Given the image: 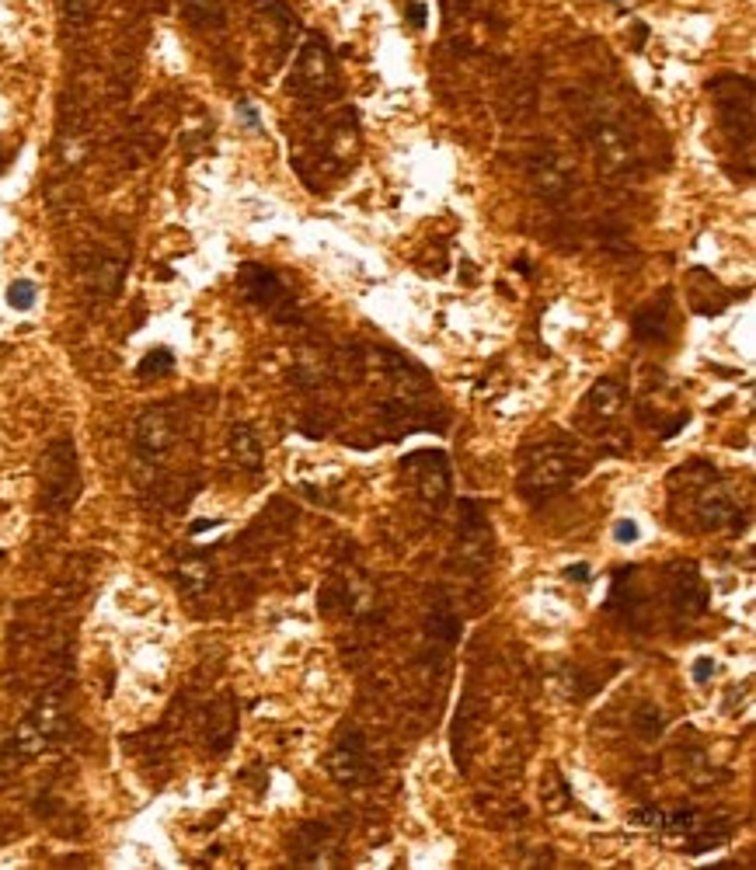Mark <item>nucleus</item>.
<instances>
[{"instance_id": "28", "label": "nucleus", "mask_w": 756, "mask_h": 870, "mask_svg": "<svg viewBox=\"0 0 756 870\" xmlns=\"http://www.w3.org/2000/svg\"><path fill=\"white\" fill-rule=\"evenodd\" d=\"M635 731L641 738H648V742H651V738H659L663 734V714L651 703H641L638 714H635Z\"/></svg>"}, {"instance_id": "25", "label": "nucleus", "mask_w": 756, "mask_h": 870, "mask_svg": "<svg viewBox=\"0 0 756 870\" xmlns=\"http://www.w3.org/2000/svg\"><path fill=\"white\" fill-rule=\"evenodd\" d=\"M168 373H175V352H171V349H153V352H147L143 362L137 366V377H140V380H161V377H168Z\"/></svg>"}, {"instance_id": "9", "label": "nucleus", "mask_w": 756, "mask_h": 870, "mask_svg": "<svg viewBox=\"0 0 756 870\" xmlns=\"http://www.w3.org/2000/svg\"><path fill=\"white\" fill-rule=\"evenodd\" d=\"M454 564L467 574H481L491 564V526L475 498H460Z\"/></svg>"}, {"instance_id": "16", "label": "nucleus", "mask_w": 756, "mask_h": 870, "mask_svg": "<svg viewBox=\"0 0 756 870\" xmlns=\"http://www.w3.org/2000/svg\"><path fill=\"white\" fill-rule=\"evenodd\" d=\"M241 297L251 303V307H262V310H276L279 303H286V286L282 279L266 269V266H255V261H248V266H241Z\"/></svg>"}, {"instance_id": "1", "label": "nucleus", "mask_w": 756, "mask_h": 870, "mask_svg": "<svg viewBox=\"0 0 756 870\" xmlns=\"http://www.w3.org/2000/svg\"><path fill=\"white\" fill-rule=\"evenodd\" d=\"M669 488H684V498L690 502V519H694V526H700V530H708V533L733 530V533H739V526H746V516L739 509L736 491L718 478L715 467L700 463V478H694V467L673 470Z\"/></svg>"}, {"instance_id": "4", "label": "nucleus", "mask_w": 756, "mask_h": 870, "mask_svg": "<svg viewBox=\"0 0 756 870\" xmlns=\"http://www.w3.org/2000/svg\"><path fill=\"white\" fill-rule=\"evenodd\" d=\"M579 478V460L561 446H527L519 453V473H516V491L537 502V498H551L565 491Z\"/></svg>"}, {"instance_id": "23", "label": "nucleus", "mask_w": 756, "mask_h": 870, "mask_svg": "<svg viewBox=\"0 0 756 870\" xmlns=\"http://www.w3.org/2000/svg\"><path fill=\"white\" fill-rule=\"evenodd\" d=\"M460 630H464L460 617H457L454 610H447V606H439V610H432V613L426 617V638L436 641V644H442V648L457 644V641H460Z\"/></svg>"}, {"instance_id": "34", "label": "nucleus", "mask_w": 756, "mask_h": 870, "mask_svg": "<svg viewBox=\"0 0 756 870\" xmlns=\"http://www.w3.org/2000/svg\"><path fill=\"white\" fill-rule=\"evenodd\" d=\"M565 578H571V582H589V564H571V568H565Z\"/></svg>"}, {"instance_id": "32", "label": "nucleus", "mask_w": 756, "mask_h": 870, "mask_svg": "<svg viewBox=\"0 0 756 870\" xmlns=\"http://www.w3.org/2000/svg\"><path fill=\"white\" fill-rule=\"evenodd\" d=\"M475 8V0H442V11L447 14H467Z\"/></svg>"}, {"instance_id": "17", "label": "nucleus", "mask_w": 756, "mask_h": 870, "mask_svg": "<svg viewBox=\"0 0 756 870\" xmlns=\"http://www.w3.org/2000/svg\"><path fill=\"white\" fill-rule=\"evenodd\" d=\"M81 276H84V286L91 289L94 297H116L119 286H122V276H126V258L94 254L88 266L81 269Z\"/></svg>"}, {"instance_id": "19", "label": "nucleus", "mask_w": 756, "mask_h": 870, "mask_svg": "<svg viewBox=\"0 0 756 870\" xmlns=\"http://www.w3.org/2000/svg\"><path fill=\"white\" fill-rule=\"evenodd\" d=\"M635 819L648 829H659V832H690L697 829V811L694 808H641Z\"/></svg>"}, {"instance_id": "13", "label": "nucleus", "mask_w": 756, "mask_h": 870, "mask_svg": "<svg viewBox=\"0 0 756 870\" xmlns=\"http://www.w3.org/2000/svg\"><path fill=\"white\" fill-rule=\"evenodd\" d=\"M133 439H137L140 457L165 460L175 450V442H178V418H175V411L168 404H153V408L140 411Z\"/></svg>"}, {"instance_id": "8", "label": "nucleus", "mask_w": 756, "mask_h": 870, "mask_svg": "<svg viewBox=\"0 0 756 870\" xmlns=\"http://www.w3.org/2000/svg\"><path fill=\"white\" fill-rule=\"evenodd\" d=\"M81 494V473H77V450L70 439H60L42 457V506L49 512H67Z\"/></svg>"}, {"instance_id": "10", "label": "nucleus", "mask_w": 756, "mask_h": 870, "mask_svg": "<svg viewBox=\"0 0 756 870\" xmlns=\"http://www.w3.org/2000/svg\"><path fill=\"white\" fill-rule=\"evenodd\" d=\"M401 470H408L411 488L419 494V502L432 512H439L450 502L454 491V473H450V460L442 450H415L401 460Z\"/></svg>"}, {"instance_id": "7", "label": "nucleus", "mask_w": 756, "mask_h": 870, "mask_svg": "<svg viewBox=\"0 0 756 870\" xmlns=\"http://www.w3.org/2000/svg\"><path fill=\"white\" fill-rule=\"evenodd\" d=\"M527 184L544 206H561L576 192V164L555 143H544L527 157Z\"/></svg>"}, {"instance_id": "18", "label": "nucleus", "mask_w": 756, "mask_h": 870, "mask_svg": "<svg viewBox=\"0 0 756 870\" xmlns=\"http://www.w3.org/2000/svg\"><path fill=\"white\" fill-rule=\"evenodd\" d=\"M227 450H230V460L238 463V467H245V470H262V460H266L262 439H258V432L248 426V421H238V426L230 429Z\"/></svg>"}, {"instance_id": "31", "label": "nucleus", "mask_w": 756, "mask_h": 870, "mask_svg": "<svg viewBox=\"0 0 756 870\" xmlns=\"http://www.w3.org/2000/svg\"><path fill=\"white\" fill-rule=\"evenodd\" d=\"M715 676V662H712V658H697V662H694V679L697 682H708Z\"/></svg>"}, {"instance_id": "15", "label": "nucleus", "mask_w": 756, "mask_h": 870, "mask_svg": "<svg viewBox=\"0 0 756 870\" xmlns=\"http://www.w3.org/2000/svg\"><path fill=\"white\" fill-rule=\"evenodd\" d=\"M624 411V387L617 380H596L579 408L586 429H610Z\"/></svg>"}, {"instance_id": "27", "label": "nucleus", "mask_w": 756, "mask_h": 870, "mask_svg": "<svg viewBox=\"0 0 756 870\" xmlns=\"http://www.w3.org/2000/svg\"><path fill=\"white\" fill-rule=\"evenodd\" d=\"M540 801H544L547 811H565L568 808V787H565V780L555 770H551V777L540 783Z\"/></svg>"}, {"instance_id": "35", "label": "nucleus", "mask_w": 756, "mask_h": 870, "mask_svg": "<svg viewBox=\"0 0 756 870\" xmlns=\"http://www.w3.org/2000/svg\"><path fill=\"white\" fill-rule=\"evenodd\" d=\"M4 164H8V153H4V150H0V171H4Z\"/></svg>"}, {"instance_id": "6", "label": "nucleus", "mask_w": 756, "mask_h": 870, "mask_svg": "<svg viewBox=\"0 0 756 870\" xmlns=\"http://www.w3.org/2000/svg\"><path fill=\"white\" fill-rule=\"evenodd\" d=\"M67 731V700L60 690H49L39 697V703L21 718V724L11 734V752L18 759H36L49 746H57Z\"/></svg>"}, {"instance_id": "21", "label": "nucleus", "mask_w": 756, "mask_h": 870, "mask_svg": "<svg viewBox=\"0 0 756 870\" xmlns=\"http://www.w3.org/2000/svg\"><path fill=\"white\" fill-rule=\"evenodd\" d=\"M175 578H178V589L186 596H202L206 589L213 586V568H210V561H202V558H186L175 568Z\"/></svg>"}, {"instance_id": "24", "label": "nucleus", "mask_w": 756, "mask_h": 870, "mask_svg": "<svg viewBox=\"0 0 756 870\" xmlns=\"http://www.w3.org/2000/svg\"><path fill=\"white\" fill-rule=\"evenodd\" d=\"M57 8H60V21L73 32L88 29L94 18V0H57Z\"/></svg>"}, {"instance_id": "3", "label": "nucleus", "mask_w": 756, "mask_h": 870, "mask_svg": "<svg viewBox=\"0 0 756 870\" xmlns=\"http://www.w3.org/2000/svg\"><path fill=\"white\" fill-rule=\"evenodd\" d=\"M286 84H290V94L297 101L310 104V109H328V101H335L338 94H342V84H338V67H335V57H331L325 39L310 36L297 49V60L290 67Z\"/></svg>"}, {"instance_id": "12", "label": "nucleus", "mask_w": 756, "mask_h": 870, "mask_svg": "<svg viewBox=\"0 0 756 870\" xmlns=\"http://www.w3.org/2000/svg\"><path fill=\"white\" fill-rule=\"evenodd\" d=\"M666 599L669 610L684 620H700L708 613V586H704L700 568L694 561H673L666 564Z\"/></svg>"}, {"instance_id": "33", "label": "nucleus", "mask_w": 756, "mask_h": 870, "mask_svg": "<svg viewBox=\"0 0 756 870\" xmlns=\"http://www.w3.org/2000/svg\"><path fill=\"white\" fill-rule=\"evenodd\" d=\"M426 14H429V8L422 4V0H415V4L408 8V18H411V24H419V29L426 24Z\"/></svg>"}, {"instance_id": "14", "label": "nucleus", "mask_w": 756, "mask_h": 870, "mask_svg": "<svg viewBox=\"0 0 756 870\" xmlns=\"http://www.w3.org/2000/svg\"><path fill=\"white\" fill-rule=\"evenodd\" d=\"M290 857H294L297 867H335L338 836L325 822H307L290 839Z\"/></svg>"}, {"instance_id": "29", "label": "nucleus", "mask_w": 756, "mask_h": 870, "mask_svg": "<svg viewBox=\"0 0 756 870\" xmlns=\"http://www.w3.org/2000/svg\"><path fill=\"white\" fill-rule=\"evenodd\" d=\"M36 297H39V289H36L32 279H14V282L8 286V303H11L14 310H32V307H36Z\"/></svg>"}, {"instance_id": "20", "label": "nucleus", "mask_w": 756, "mask_h": 870, "mask_svg": "<svg viewBox=\"0 0 756 870\" xmlns=\"http://www.w3.org/2000/svg\"><path fill=\"white\" fill-rule=\"evenodd\" d=\"M669 297H659L656 303H645L635 313V338L638 341H663L669 334Z\"/></svg>"}, {"instance_id": "30", "label": "nucleus", "mask_w": 756, "mask_h": 870, "mask_svg": "<svg viewBox=\"0 0 756 870\" xmlns=\"http://www.w3.org/2000/svg\"><path fill=\"white\" fill-rule=\"evenodd\" d=\"M614 540H617V543H635V540H638V522L620 519L617 530H614Z\"/></svg>"}, {"instance_id": "22", "label": "nucleus", "mask_w": 756, "mask_h": 870, "mask_svg": "<svg viewBox=\"0 0 756 870\" xmlns=\"http://www.w3.org/2000/svg\"><path fill=\"white\" fill-rule=\"evenodd\" d=\"M233 724H238V714H233V703L230 700H217L210 707V724H206V734H210V746L217 752H223L233 738Z\"/></svg>"}, {"instance_id": "26", "label": "nucleus", "mask_w": 756, "mask_h": 870, "mask_svg": "<svg viewBox=\"0 0 756 870\" xmlns=\"http://www.w3.org/2000/svg\"><path fill=\"white\" fill-rule=\"evenodd\" d=\"M186 14L196 24H220L227 14V0H186Z\"/></svg>"}, {"instance_id": "11", "label": "nucleus", "mask_w": 756, "mask_h": 870, "mask_svg": "<svg viewBox=\"0 0 756 870\" xmlns=\"http://www.w3.org/2000/svg\"><path fill=\"white\" fill-rule=\"evenodd\" d=\"M325 770H328V777L338 787H349V790L370 783L374 767H370V749H367V738H362V731L352 728L346 734H338V742L325 756Z\"/></svg>"}, {"instance_id": "2", "label": "nucleus", "mask_w": 756, "mask_h": 870, "mask_svg": "<svg viewBox=\"0 0 756 870\" xmlns=\"http://www.w3.org/2000/svg\"><path fill=\"white\" fill-rule=\"evenodd\" d=\"M708 94L715 101L718 126L725 140L736 150H743L746 168H753V140H756V91L749 77L739 73H722L708 84Z\"/></svg>"}, {"instance_id": "5", "label": "nucleus", "mask_w": 756, "mask_h": 870, "mask_svg": "<svg viewBox=\"0 0 756 870\" xmlns=\"http://www.w3.org/2000/svg\"><path fill=\"white\" fill-rule=\"evenodd\" d=\"M586 143L593 153L596 174L610 181V184H628L641 174V157L638 147L631 140V133L624 126L610 122V119H596L586 129Z\"/></svg>"}]
</instances>
